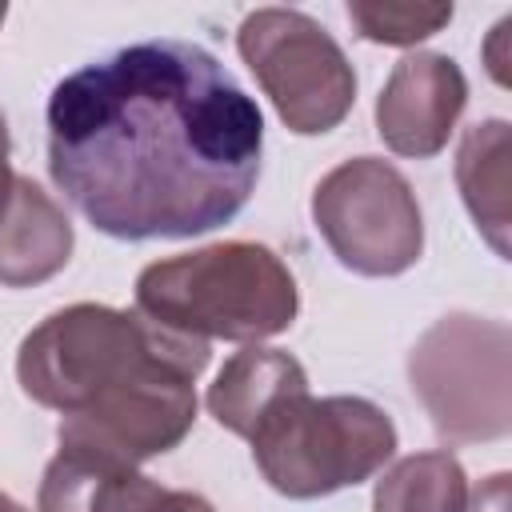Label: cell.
<instances>
[{"mask_svg":"<svg viewBox=\"0 0 512 512\" xmlns=\"http://www.w3.org/2000/svg\"><path fill=\"white\" fill-rule=\"evenodd\" d=\"M512 336L508 324L452 312L408 352V380L432 428L448 444L500 440L512 428Z\"/></svg>","mask_w":512,"mask_h":512,"instance_id":"5","label":"cell"},{"mask_svg":"<svg viewBox=\"0 0 512 512\" xmlns=\"http://www.w3.org/2000/svg\"><path fill=\"white\" fill-rule=\"evenodd\" d=\"M464 512H508V472L488 476L472 496Z\"/></svg>","mask_w":512,"mask_h":512,"instance_id":"16","label":"cell"},{"mask_svg":"<svg viewBox=\"0 0 512 512\" xmlns=\"http://www.w3.org/2000/svg\"><path fill=\"white\" fill-rule=\"evenodd\" d=\"M72 256V220L28 176L12 180L0 212V284L32 288L52 280Z\"/></svg>","mask_w":512,"mask_h":512,"instance_id":"11","label":"cell"},{"mask_svg":"<svg viewBox=\"0 0 512 512\" xmlns=\"http://www.w3.org/2000/svg\"><path fill=\"white\" fill-rule=\"evenodd\" d=\"M0 512H28V508H24V504H16L12 496H4V492H0Z\"/></svg>","mask_w":512,"mask_h":512,"instance_id":"18","label":"cell"},{"mask_svg":"<svg viewBox=\"0 0 512 512\" xmlns=\"http://www.w3.org/2000/svg\"><path fill=\"white\" fill-rule=\"evenodd\" d=\"M468 476L452 452H412L396 460L372 492V512H464Z\"/></svg>","mask_w":512,"mask_h":512,"instance_id":"14","label":"cell"},{"mask_svg":"<svg viewBox=\"0 0 512 512\" xmlns=\"http://www.w3.org/2000/svg\"><path fill=\"white\" fill-rule=\"evenodd\" d=\"M348 20L356 36L372 44H392V48H412L416 40L436 36L452 20V4H392V0H352Z\"/></svg>","mask_w":512,"mask_h":512,"instance_id":"15","label":"cell"},{"mask_svg":"<svg viewBox=\"0 0 512 512\" xmlns=\"http://www.w3.org/2000/svg\"><path fill=\"white\" fill-rule=\"evenodd\" d=\"M464 104L468 80L452 56L408 52L392 64L376 96V132L396 156L428 160L444 152Z\"/></svg>","mask_w":512,"mask_h":512,"instance_id":"9","label":"cell"},{"mask_svg":"<svg viewBox=\"0 0 512 512\" xmlns=\"http://www.w3.org/2000/svg\"><path fill=\"white\" fill-rule=\"evenodd\" d=\"M196 424V376L156 372L128 388L100 396L96 404L60 416V452L92 456L108 464H144L172 452Z\"/></svg>","mask_w":512,"mask_h":512,"instance_id":"8","label":"cell"},{"mask_svg":"<svg viewBox=\"0 0 512 512\" xmlns=\"http://www.w3.org/2000/svg\"><path fill=\"white\" fill-rule=\"evenodd\" d=\"M12 140H8V124H4V112H0V212H4V204H8V196H12V180H16V172H12Z\"/></svg>","mask_w":512,"mask_h":512,"instance_id":"17","label":"cell"},{"mask_svg":"<svg viewBox=\"0 0 512 512\" xmlns=\"http://www.w3.org/2000/svg\"><path fill=\"white\" fill-rule=\"evenodd\" d=\"M512 128L508 120H480L464 132L456 148V184L460 196L484 232V240L496 248V256H508V232H512Z\"/></svg>","mask_w":512,"mask_h":512,"instance_id":"13","label":"cell"},{"mask_svg":"<svg viewBox=\"0 0 512 512\" xmlns=\"http://www.w3.org/2000/svg\"><path fill=\"white\" fill-rule=\"evenodd\" d=\"M236 48L284 128L324 136L356 104V72L344 48L296 8H256L236 28Z\"/></svg>","mask_w":512,"mask_h":512,"instance_id":"6","label":"cell"},{"mask_svg":"<svg viewBox=\"0 0 512 512\" xmlns=\"http://www.w3.org/2000/svg\"><path fill=\"white\" fill-rule=\"evenodd\" d=\"M260 476L288 500H316L372 480L396 452V424L364 396H292L252 436Z\"/></svg>","mask_w":512,"mask_h":512,"instance_id":"4","label":"cell"},{"mask_svg":"<svg viewBox=\"0 0 512 512\" xmlns=\"http://www.w3.org/2000/svg\"><path fill=\"white\" fill-rule=\"evenodd\" d=\"M136 312L204 344H256L292 328L300 292L272 248L224 240L148 264L136 276Z\"/></svg>","mask_w":512,"mask_h":512,"instance_id":"3","label":"cell"},{"mask_svg":"<svg viewBox=\"0 0 512 512\" xmlns=\"http://www.w3.org/2000/svg\"><path fill=\"white\" fill-rule=\"evenodd\" d=\"M208 356L204 340L168 332L140 312L68 304L20 340L16 376L36 404L68 416L156 372L200 376Z\"/></svg>","mask_w":512,"mask_h":512,"instance_id":"2","label":"cell"},{"mask_svg":"<svg viewBox=\"0 0 512 512\" xmlns=\"http://www.w3.org/2000/svg\"><path fill=\"white\" fill-rule=\"evenodd\" d=\"M4 16H8V8H4V4H0V24H4Z\"/></svg>","mask_w":512,"mask_h":512,"instance_id":"19","label":"cell"},{"mask_svg":"<svg viewBox=\"0 0 512 512\" xmlns=\"http://www.w3.org/2000/svg\"><path fill=\"white\" fill-rule=\"evenodd\" d=\"M308 392V372L296 356L280 348H244L224 360L216 384L208 388V412L232 436H252L284 400Z\"/></svg>","mask_w":512,"mask_h":512,"instance_id":"12","label":"cell"},{"mask_svg":"<svg viewBox=\"0 0 512 512\" xmlns=\"http://www.w3.org/2000/svg\"><path fill=\"white\" fill-rule=\"evenodd\" d=\"M36 508L40 512H216L196 492L164 488L128 464H108L72 452H56L52 464L44 468Z\"/></svg>","mask_w":512,"mask_h":512,"instance_id":"10","label":"cell"},{"mask_svg":"<svg viewBox=\"0 0 512 512\" xmlns=\"http://www.w3.org/2000/svg\"><path fill=\"white\" fill-rule=\"evenodd\" d=\"M312 220L332 256L356 276H400L424 252L416 192L380 156L336 164L312 192Z\"/></svg>","mask_w":512,"mask_h":512,"instance_id":"7","label":"cell"},{"mask_svg":"<svg viewBox=\"0 0 512 512\" xmlns=\"http://www.w3.org/2000/svg\"><path fill=\"white\" fill-rule=\"evenodd\" d=\"M264 116L200 44L140 40L48 96V176L116 240L204 236L248 204Z\"/></svg>","mask_w":512,"mask_h":512,"instance_id":"1","label":"cell"}]
</instances>
